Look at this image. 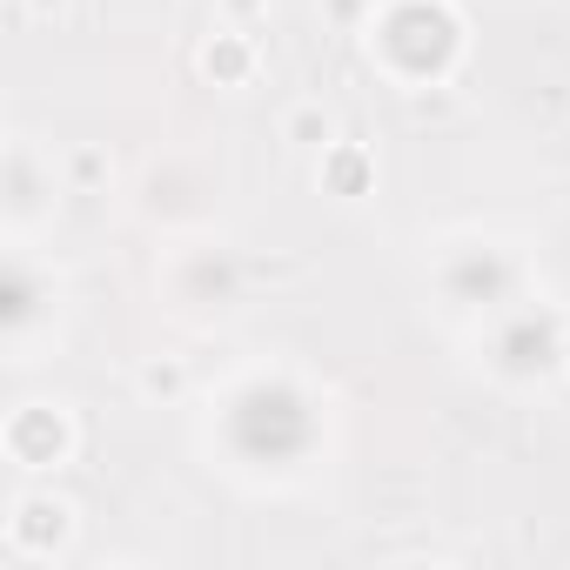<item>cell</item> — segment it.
I'll use <instances>...</instances> for the list:
<instances>
[{
	"mask_svg": "<svg viewBox=\"0 0 570 570\" xmlns=\"http://www.w3.org/2000/svg\"><path fill=\"white\" fill-rule=\"evenodd\" d=\"M68 175H75V181L88 188V181H101V175H108V155H101V148H81V155L68 161Z\"/></svg>",
	"mask_w": 570,
	"mask_h": 570,
	"instance_id": "cell-7",
	"label": "cell"
},
{
	"mask_svg": "<svg viewBox=\"0 0 570 570\" xmlns=\"http://www.w3.org/2000/svg\"><path fill=\"white\" fill-rule=\"evenodd\" d=\"M28 14H35V21H61V14H68V0H28Z\"/></svg>",
	"mask_w": 570,
	"mask_h": 570,
	"instance_id": "cell-9",
	"label": "cell"
},
{
	"mask_svg": "<svg viewBox=\"0 0 570 570\" xmlns=\"http://www.w3.org/2000/svg\"><path fill=\"white\" fill-rule=\"evenodd\" d=\"M222 14H228V28H248L255 14H268V0H222Z\"/></svg>",
	"mask_w": 570,
	"mask_h": 570,
	"instance_id": "cell-8",
	"label": "cell"
},
{
	"mask_svg": "<svg viewBox=\"0 0 570 570\" xmlns=\"http://www.w3.org/2000/svg\"><path fill=\"white\" fill-rule=\"evenodd\" d=\"M557 356H563V363H570V343H563V350H557Z\"/></svg>",
	"mask_w": 570,
	"mask_h": 570,
	"instance_id": "cell-10",
	"label": "cell"
},
{
	"mask_svg": "<svg viewBox=\"0 0 570 570\" xmlns=\"http://www.w3.org/2000/svg\"><path fill=\"white\" fill-rule=\"evenodd\" d=\"M282 141H296V148H330V115L316 101L289 108V121H282Z\"/></svg>",
	"mask_w": 570,
	"mask_h": 570,
	"instance_id": "cell-6",
	"label": "cell"
},
{
	"mask_svg": "<svg viewBox=\"0 0 570 570\" xmlns=\"http://www.w3.org/2000/svg\"><path fill=\"white\" fill-rule=\"evenodd\" d=\"M75 537V503L68 497H48V490H28L8 517V550L28 557V563H48L61 543Z\"/></svg>",
	"mask_w": 570,
	"mask_h": 570,
	"instance_id": "cell-2",
	"label": "cell"
},
{
	"mask_svg": "<svg viewBox=\"0 0 570 570\" xmlns=\"http://www.w3.org/2000/svg\"><path fill=\"white\" fill-rule=\"evenodd\" d=\"M202 68L215 75V88H242V81L255 75V48H248V35H242V28L215 35V41L202 48Z\"/></svg>",
	"mask_w": 570,
	"mask_h": 570,
	"instance_id": "cell-4",
	"label": "cell"
},
{
	"mask_svg": "<svg viewBox=\"0 0 570 570\" xmlns=\"http://www.w3.org/2000/svg\"><path fill=\"white\" fill-rule=\"evenodd\" d=\"M370 181H376L370 148H356V141H330V148H323V188H330V195L356 202V195H370Z\"/></svg>",
	"mask_w": 570,
	"mask_h": 570,
	"instance_id": "cell-3",
	"label": "cell"
},
{
	"mask_svg": "<svg viewBox=\"0 0 570 570\" xmlns=\"http://www.w3.org/2000/svg\"><path fill=\"white\" fill-rule=\"evenodd\" d=\"M181 390H188V370H181L175 356H148V363H141V396H148V403H175Z\"/></svg>",
	"mask_w": 570,
	"mask_h": 570,
	"instance_id": "cell-5",
	"label": "cell"
},
{
	"mask_svg": "<svg viewBox=\"0 0 570 570\" xmlns=\"http://www.w3.org/2000/svg\"><path fill=\"white\" fill-rule=\"evenodd\" d=\"M8 456L21 470H61L75 456V423L61 403H21L8 416Z\"/></svg>",
	"mask_w": 570,
	"mask_h": 570,
	"instance_id": "cell-1",
	"label": "cell"
}]
</instances>
